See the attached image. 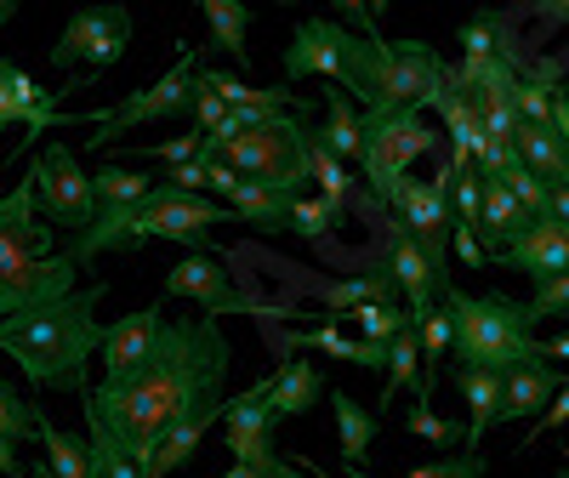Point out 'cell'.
Returning a JSON list of instances; mask_svg holds the SVG:
<instances>
[{
	"label": "cell",
	"instance_id": "9c48e42d",
	"mask_svg": "<svg viewBox=\"0 0 569 478\" xmlns=\"http://www.w3.org/2000/svg\"><path fill=\"white\" fill-rule=\"evenodd\" d=\"M194 69H200V58H194V52H182L154 86H137L126 103L86 114V126H103L98 137H91V149H103V142H114V137L131 131V126H160V120L182 114L188 103H194Z\"/></svg>",
	"mask_w": 569,
	"mask_h": 478
},
{
	"label": "cell",
	"instance_id": "8fae6325",
	"mask_svg": "<svg viewBox=\"0 0 569 478\" xmlns=\"http://www.w3.org/2000/svg\"><path fill=\"white\" fill-rule=\"evenodd\" d=\"M211 222H222L217 200L206 195H177V188L154 182V195L137 206V228H131V246L142 239H177L194 257H211Z\"/></svg>",
	"mask_w": 569,
	"mask_h": 478
},
{
	"label": "cell",
	"instance_id": "7a4b0ae2",
	"mask_svg": "<svg viewBox=\"0 0 569 478\" xmlns=\"http://www.w3.org/2000/svg\"><path fill=\"white\" fill-rule=\"evenodd\" d=\"M103 297H109V285L91 279L86 291H74L63 302H46V308L0 319V353L18 359V370L34 381V388L86 399V388H91L86 365L98 359V342H103V325H98Z\"/></svg>",
	"mask_w": 569,
	"mask_h": 478
},
{
	"label": "cell",
	"instance_id": "83f0119b",
	"mask_svg": "<svg viewBox=\"0 0 569 478\" xmlns=\"http://www.w3.org/2000/svg\"><path fill=\"white\" fill-rule=\"evenodd\" d=\"M308 177L325 188L319 200H325L330 211H342V217H348V200H353V171H348V166H342V160L330 155L319 137H313V126H308Z\"/></svg>",
	"mask_w": 569,
	"mask_h": 478
},
{
	"label": "cell",
	"instance_id": "7402d4cb",
	"mask_svg": "<svg viewBox=\"0 0 569 478\" xmlns=\"http://www.w3.org/2000/svg\"><path fill=\"white\" fill-rule=\"evenodd\" d=\"M512 149H518V166L541 182H569V149L552 126H518L512 131Z\"/></svg>",
	"mask_w": 569,
	"mask_h": 478
},
{
	"label": "cell",
	"instance_id": "5bb4252c",
	"mask_svg": "<svg viewBox=\"0 0 569 478\" xmlns=\"http://www.w3.org/2000/svg\"><path fill=\"white\" fill-rule=\"evenodd\" d=\"M166 297L200 302L206 319H217V313H262L251 297H240V291L228 285V268H217V257H182V262H171V273H166Z\"/></svg>",
	"mask_w": 569,
	"mask_h": 478
},
{
	"label": "cell",
	"instance_id": "c3c4849f",
	"mask_svg": "<svg viewBox=\"0 0 569 478\" xmlns=\"http://www.w3.org/2000/svg\"><path fill=\"white\" fill-rule=\"evenodd\" d=\"M536 359H569V337H552V342H536Z\"/></svg>",
	"mask_w": 569,
	"mask_h": 478
},
{
	"label": "cell",
	"instance_id": "9a60e30c",
	"mask_svg": "<svg viewBox=\"0 0 569 478\" xmlns=\"http://www.w3.org/2000/svg\"><path fill=\"white\" fill-rule=\"evenodd\" d=\"M382 273L393 279V291L405 297V313H410V319L433 313V308H439V297L450 291V279H439V273H433L427 251L416 246V233H405L399 222H393V251H388V268H382Z\"/></svg>",
	"mask_w": 569,
	"mask_h": 478
},
{
	"label": "cell",
	"instance_id": "d4e9b609",
	"mask_svg": "<svg viewBox=\"0 0 569 478\" xmlns=\"http://www.w3.org/2000/svg\"><path fill=\"white\" fill-rule=\"evenodd\" d=\"M359 109H353V98H348V91H337V86H325V120L313 126V137L325 142V149L330 155H337L342 166L348 160H359Z\"/></svg>",
	"mask_w": 569,
	"mask_h": 478
},
{
	"label": "cell",
	"instance_id": "60d3db41",
	"mask_svg": "<svg viewBox=\"0 0 569 478\" xmlns=\"http://www.w3.org/2000/svg\"><path fill=\"white\" fill-rule=\"evenodd\" d=\"M525 308H530V325H536V319H558V313H569V273L536 285V297H530Z\"/></svg>",
	"mask_w": 569,
	"mask_h": 478
},
{
	"label": "cell",
	"instance_id": "9f6ffc18",
	"mask_svg": "<svg viewBox=\"0 0 569 478\" xmlns=\"http://www.w3.org/2000/svg\"><path fill=\"white\" fill-rule=\"evenodd\" d=\"M7 18H12V7H0V23H7Z\"/></svg>",
	"mask_w": 569,
	"mask_h": 478
},
{
	"label": "cell",
	"instance_id": "ba28073f",
	"mask_svg": "<svg viewBox=\"0 0 569 478\" xmlns=\"http://www.w3.org/2000/svg\"><path fill=\"white\" fill-rule=\"evenodd\" d=\"M34 211L46 228H69L74 239L98 222V200H91V171H80V155L52 142L40 160H34Z\"/></svg>",
	"mask_w": 569,
	"mask_h": 478
},
{
	"label": "cell",
	"instance_id": "cb8c5ba5",
	"mask_svg": "<svg viewBox=\"0 0 569 478\" xmlns=\"http://www.w3.org/2000/svg\"><path fill=\"white\" fill-rule=\"evenodd\" d=\"M291 200L297 195H279V188H262V182H240L228 195V211L240 217L246 228H257V233H284V222H291Z\"/></svg>",
	"mask_w": 569,
	"mask_h": 478
},
{
	"label": "cell",
	"instance_id": "74e56055",
	"mask_svg": "<svg viewBox=\"0 0 569 478\" xmlns=\"http://www.w3.org/2000/svg\"><path fill=\"white\" fill-rule=\"evenodd\" d=\"M501 182H507V195L525 206L536 222H552V211H547V182H541V177H530L525 166H512V171H501Z\"/></svg>",
	"mask_w": 569,
	"mask_h": 478
},
{
	"label": "cell",
	"instance_id": "ac0fdd59",
	"mask_svg": "<svg viewBox=\"0 0 569 478\" xmlns=\"http://www.w3.org/2000/svg\"><path fill=\"white\" fill-rule=\"evenodd\" d=\"M563 388V376L552 359H530L501 376V421H536Z\"/></svg>",
	"mask_w": 569,
	"mask_h": 478
},
{
	"label": "cell",
	"instance_id": "1f68e13d",
	"mask_svg": "<svg viewBox=\"0 0 569 478\" xmlns=\"http://www.w3.org/2000/svg\"><path fill=\"white\" fill-rule=\"evenodd\" d=\"M382 370H388L382 405H388V399H399V388H410V394L421 388V342H416V319H410V325L399 330V337L388 342V365H382Z\"/></svg>",
	"mask_w": 569,
	"mask_h": 478
},
{
	"label": "cell",
	"instance_id": "f546056e",
	"mask_svg": "<svg viewBox=\"0 0 569 478\" xmlns=\"http://www.w3.org/2000/svg\"><path fill=\"white\" fill-rule=\"evenodd\" d=\"M86 461H91V478H154V467L126 456L98 421H86Z\"/></svg>",
	"mask_w": 569,
	"mask_h": 478
},
{
	"label": "cell",
	"instance_id": "52a82bcc",
	"mask_svg": "<svg viewBox=\"0 0 569 478\" xmlns=\"http://www.w3.org/2000/svg\"><path fill=\"white\" fill-rule=\"evenodd\" d=\"M439 142V131H427L421 109H388V114H365L359 120V166L370 177L376 195H388L399 177Z\"/></svg>",
	"mask_w": 569,
	"mask_h": 478
},
{
	"label": "cell",
	"instance_id": "681fc988",
	"mask_svg": "<svg viewBox=\"0 0 569 478\" xmlns=\"http://www.w3.org/2000/svg\"><path fill=\"white\" fill-rule=\"evenodd\" d=\"M18 472H23V467H18V450L0 439V478H18Z\"/></svg>",
	"mask_w": 569,
	"mask_h": 478
},
{
	"label": "cell",
	"instance_id": "7bdbcfd3",
	"mask_svg": "<svg viewBox=\"0 0 569 478\" xmlns=\"http://www.w3.org/2000/svg\"><path fill=\"white\" fill-rule=\"evenodd\" d=\"M160 182H166V188H177V195H200V188L211 182V160L200 155V160H188V166H171Z\"/></svg>",
	"mask_w": 569,
	"mask_h": 478
},
{
	"label": "cell",
	"instance_id": "4dcf8cb0",
	"mask_svg": "<svg viewBox=\"0 0 569 478\" xmlns=\"http://www.w3.org/2000/svg\"><path fill=\"white\" fill-rule=\"evenodd\" d=\"M206 23H211V46H222L233 63H251V46H246L251 7H240V0H206Z\"/></svg>",
	"mask_w": 569,
	"mask_h": 478
},
{
	"label": "cell",
	"instance_id": "d6a6232c",
	"mask_svg": "<svg viewBox=\"0 0 569 478\" xmlns=\"http://www.w3.org/2000/svg\"><path fill=\"white\" fill-rule=\"evenodd\" d=\"M149 195H154V177H142V171H126V166L91 171V200L98 206H142Z\"/></svg>",
	"mask_w": 569,
	"mask_h": 478
},
{
	"label": "cell",
	"instance_id": "603a6c76",
	"mask_svg": "<svg viewBox=\"0 0 569 478\" xmlns=\"http://www.w3.org/2000/svg\"><path fill=\"white\" fill-rule=\"evenodd\" d=\"M291 348L297 353H330V359H342L353 370H382L388 365V348H370L359 337H342L337 325H313V330H291Z\"/></svg>",
	"mask_w": 569,
	"mask_h": 478
},
{
	"label": "cell",
	"instance_id": "5b68a950",
	"mask_svg": "<svg viewBox=\"0 0 569 478\" xmlns=\"http://www.w3.org/2000/svg\"><path fill=\"white\" fill-rule=\"evenodd\" d=\"M439 80H445V63L427 40L359 34L342 91H353V98L365 103L359 114H388V109H421L427 114V98L439 91Z\"/></svg>",
	"mask_w": 569,
	"mask_h": 478
},
{
	"label": "cell",
	"instance_id": "7c38bea8",
	"mask_svg": "<svg viewBox=\"0 0 569 478\" xmlns=\"http://www.w3.org/2000/svg\"><path fill=\"white\" fill-rule=\"evenodd\" d=\"M126 46H131V12L126 7H86L63 23L58 46H52V69H74L86 63L91 74H103L126 58Z\"/></svg>",
	"mask_w": 569,
	"mask_h": 478
},
{
	"label": "cell",
	"instance_id": "30bf717a",
	"mask_svg": "<svg viewBox=\"0 0 569 478\" xmlns=\"http://www.w3.org/2000/svg\"><path fill=\"white\" fill-rule=\"evenodd\" d=\"M222 445L240 467H257L268 478H302L297 461H284L273 445V410H268V376L240 399H222Z\"/></svg>",
	"mask_w": 569,
	"mask_h": 478
},
{
	"label": "cell",
	"instance_id": "484cf974",
	"mask_svg": "<svg viewBox=\"0 0 569 478\" xmlns=\"http://www.w3.org/2000/svg\"><path fill=\"white\" fill-rule=\"evenodd\" d=\"M217 421H222V405H217V410H200V416H188V421H177L171 434L160 439V450H154V478H166V472H177V467H188V461H194L200 439L211 434Z\"/></svg>",
	"mask_w": 569,
	"mask_h": 478
},
{
	"label": "cell",
	"instance_id": "ee69618b",
	"mask_svg": "<svg viewBox=\"0 0 569 478\" xmlns=\"http://www.w3.org/2000/svg\"><path fill=\"white\" fill-rule=\"evenodd\" d=\"M450 246H456V257L467 262V268H490V251H485V239L479 233H472V228H450Z\"/></svg>",
	"mask_w": 569,
	"mask_h": 478
},
{
	"label": "cell",
	"instance_id": "4316f807",
	"mask_svg": "<svg viewBox=\"0 0 569 478\" xmlns=\"http://www.w3.org/2000/svg\"><path fill=\"white\" fill-rule=\"evenodd\" d=\"M337 410V439H342V467H365L370 445H376V416L365 405H353V394H330Z\"/></svg>",
	"mask_w": 569,
	"mask_h": 478
},
{
	"label": "cell",
	"instance_id": "ab89813d",
	"mask_svg": "<svg viewBox=\"0 0 569 478\" xmlns=\"http://www.w3.org/2000/svg\"><path fill=\"white\" fill-rule=\"evenodd\" d=\"M410 478H485V456H479V450H456V456H445V461L416 467Z\"/></svg>",
	"mask_w": 569,
	"mask_h": 478
},
{
	"label": "cell",
	"instance_id": "e575fe53",
	"mask_svg": "<svg viewBox=\"0 0 569 478\" xmlns=\"http://www.w3.org/2000/svg\"><path fill=\"white\" fill-rule=\"evenodd\" d=\"M0 439H7V445L34 439V405L12 388V381H0Z\"/></svg>",
	"mask_w": 569,
	"mask_h": 478
},
{
	"label": "cell",
	"instance_id": "f35d334b",
	"mask_svg": "<svg viewBox=\"0 0 569 478\" xmlns=\"http://www.w3.org/2000/svg\"><path fill=\"white\" fill-rule=\"evenodd\" d=\"M501 34V23L490 18V12H479V18H467V29H461V46H467V63H485V58H496L507 40H496Z\"/></svg>",
	"mask_w": 569,
	"mask_h": 478
},
{
	"label": "cell",
	"instance_id": "7dc6e473",
	"mask_svg": "<svg viewBox=\"0 0 569 478\" xmlns=\"http://www.w3.org/2000/svg\"><path fill=\"white\" fill-rule=\"evenodd\" d=\"M18 126V109H12V91H7V58H0V131Z\"/></svg>",
	"mask_w": 569,
	"mask_h": 478
},
{
	"label": "cell",
	"instance_id": "f5cc1de1",
	"mask_svg": "<svg viewBox=\"0 0 569 478\" xmlns=\"http://www.w3.org/2000/svg\"><path fill=\"white\" fill-rule=\"evenodd\" d=\"M547 18H563L569 23V0H563V7H547Z\"/></svg>",
	"mask_w": 569,
	"mask_h": 478
},
{
	"label": "cell",
	"instance_id": "6da1fadb",
	"mask_svg": "<svg viewBox=\"0 0 569 478\" xmlns=\"http://www.w3.org/2000/svg\"><path fill=\"white\" fill-rule=\"evenodd\" d=\"M228 370H233V348L217 330V319L206 313L171 319L160 330V342L149 348V359L126 376H103L98 388H86L80 405H86V421H98L126 456L154 467V450L177 421L222 405Z\"/></svg>",
	"mask_w": 569,
	"mask_h": 478
},
{
	"label": "cell",
	"instance_id": "e0dca14e",
	"mask_svg": "<svg viewBox=\"0 0 569 478\" xmlns=\"http://www.w3.org/2000/svg\"><path fill=\"white\" fill-rule=\"evenodd\" d=\"M160 330H166V313H160V302H149V308L126 313L120 325H103V342H98V359H103V370H109V376H126V370H137L142 359H149V348L160 342Z\"/></svg>",
	"mask_w": 569,
	"mask_h": 478
},
{
	"label": "cell",
	"instance_id": "b9f144b4",
	"mask_svg": "<svg viewBox=\"0 0 569 478\" xmlns=\"http://www.w3.org/2000/svg\"><path fill=\"white\" fill-rule=\"evenodd\" d=\"M149 160H166V166H188V160H200L206 155V137L200 131H182V137H171V142H154V149H142Z\"/></svg>",
	"mask_w": 569,
	"mask_h": 478
},
{
	"label": "cell",
	"instance_id": "4fadbf2b",
	"mask_svg": "<svg viewBox=\"0 0 569 478\" xmlns=\"http://www.w3.org/2000/svg\"><path fill=\"white\" fill-rule=\"evenodd\" d=\"M353 46L359 34L342 23V18H302L291 46H284V80H330V86H348V69H353Z\"/></svg>",
	"mask_w": 569,
	"mask_h": 478
},
{
	"label": "cell",
	"instance_id": "8992f818",
	"mask_svg": "<svg viewBox=\"0 0 569 478\" xmlns=\"http://www.w3.org/2000/svg\"><path fill=\"white\" fill-rule=\"evenodd\" d=\"M308 114H268L257 131L233 137L228 149H217V160L228 171H240L246 182L279 188V195H297L308 182Z\"/></svg>",
	"mask_w": 569,
	"mask_h": 478
},
{
	"label": "cell",
	"instance_id": "bcb514c9",
	"mask_svg": "<svg viewBox=\"0 0 569 478\" xmlns=\"http://www.w3.org/2000/svg\"><path fill=\"white\" fill-rule=\"evenodd\" d=\"M240 182H246V177H240V171H228V166H222V160H211V182H206V188H217V195H222V200H228V195H233V188H240Z\"/></svg>",
	"mask_w": 569,
	"mask_h": 478
},
{
	"label": "cell",
	"instance_id": "2e32d148",
	"mask_svg": "<svg viewBox=\"0 0 569 478\" xmlns=\"http://www.w3.org/2000/svg\"><path fill=\"white\" fill-rule=\"evenodd\" d=\"M496 262L512 268V273H530L536 285H547V279L569 273V228H563V222H536L525 239L501 246Z\"/></svg>",
	"mask_w": 569,
	"mask_h": 478
},
{
	"label": "cell",
	"instance_id": "8d00e7d4",
	"mask_svg": "<svg viewBox=\"0 0 569 478\" xmlns=\"http://www.w3.org/2000/svg\"><path fill=\"white\" fill-rule=\"evenodd\" d=\"M337 222H348L342 211H330L325 200H308V195H297L291 200V222H284V228H291V233H302V239H325L330 228H337Z\"/></svg>",
	"mask_w": 569,
	"mask_h": 478
},
{
	"label": "cell",
	"instance_id": "44dd1931",
	"mask_svg": "<svg viewBox=\"0 0 569 478\" xmlns=\"http://www.w3.org/2000/svg\"><path fill=\"white\" fill-rule=\"evenodd\" d=\"M450 376L467 399V450H479L485 434L501 421V376L496 370H467V365H456Z\"/></svg>",
	"mask_w": 569,
	"mask_h": 478
},
{
	"label": "cell",
	"instance_id": "816d5d0a",
	"mask_svg": "<svg viewBox=\"0 0 569 478\" xmlns=\"http://www.w3.org/2000/svg\"><path fill=\"white\" fill-rule=\"evenodd\" d=\"M29 478H58V472H52V467H46V461H34V467H29Z\"/></svg>",
	"mask_w": 569,
	"mask_h": 478
},
{
	"label": "cell",
	"instance_id": "ffe728a7",
	"mask_svg": "<svg viewBox=\"0 0 569 478\" xmlns=\"http://www.w3.org/2000/svg\"><path fill=\"white\" fill-rule=\"evenodd\" d=\"M319 394H325V376H319L313 359H284V365L268 376V410H273V421L308 416Z\"/></svg>",
	"mask_w": 569,
	"mask_h": 478
},
{
	"label": "cell",
	"instance_id": "836d02e7",
	"mask_svg": "<svg viewBox=\"0 0 569 478\" xmlns=\"http://www.w3.org/2000/svg\"><path fill=\"white\" fill-rule=\"evenodd\" d=\"M353 325H359V342H370V348H388L399 330L410 325V313L399 308V302H370V308H359V313H348Z\"/></svg>",
	"mask_w": 569,
	"mask_h": 478
},
{
	"label": "cell",
	"instance_id": "f6af8a7d",
	"mask_svg": "<svg viewBox=\"0 0 569 478\" xmlns=\"http://www.w3.org/2000/svg\"><path fill=\"white\" fill-rule=\"evenodd\" d=\"M563 421H569V381H563V388H558V399H552V405H547V410L536 416V427H530V439L518 445V450H530V445H536V434H552V427H563Z\"/></svg>",
	"mask_w": 569,
	"mask_h": 478
},
{
	"label": "cell",
	"instance_id": "11a10c76",
	"mask_svg": "<svg viewBox=\"0 0 569 478\" xmlns=\"http://www.w3.org/2000/svg\"><path fill=\"white\" fill-rule=\"evenodd\" d=\"M558 478H569V456H563V461H558Z\"/></svg>",
	"mask_w": 569,
	"mask_h": 478
},
{
	"label": "cell",
	"instance_id": "d6986e66",
	"mask_svg": "<svg viewBox=\"0 0 569 478\" xmlns=\"http://www.w3.org/2000/svg\"><path fill=\"white\" fill-rule=\"evenodd\" d=\"M530 228H536V217L507 195V182L501 177H485V188H479V228H472V233L490 239V257L501 246H512V239H525Z\"/></svg>",
	"mask_w": 569,
	"mask_h": 478
},
{
	"label": "cell",
	"instance_id": "f1b7e54d",
	"mask_svg": "<svg viewBox=\"0 0 569 478\" xmlns=\"http://www.w3.org/2000/svg\"><path fill=\"white\" fill-rule=\"evenodd\" d=\"M34 434H40V445H46V467H52L58 478H91L86 439H80V434H63V427H52L40 405H34Z\"/></svg>",
	"mask_w": 569,
	"mask_h": 478
},
{
	"label": "cell",
	"instance_id": "f907efd6",
	"mask_svg": "<svg viewBox=\"0 0 569 478\" xmlns=\"http://www.w3.org/2000/svg\"><path fill=\"white\" fill-rule=\"evenodd\" d=\"M222 478H268V472H257V467H240V461H233V467H228Z\"/></svg>",
	"mask_w": 569,
	"mask_h": 478
},
{
	"label": "cell",
	"instance_id": "277c9868",
	"mask_svg": "<svg viewBox=\"0 0 569 478\" xmlns=\"http://www.w3.org/2000/svg\"><path fill=\"white\" fill-rule=\"evenodd\" d=\"M439 308L450 313V348L467 370H518V365H530L536 359V325H530V308L525 302H512L507 291H485V297H472V291H450L439 297Z\"/></svg>",
	"mask_w": 569,
	"mask_h": 478
},
{
	"label": "cell",
	"instance_id": "db71d44e",
	"mask_svg": "<svg viewBox=\"0 0 569 478\" xmlns=\"http://www.w3.org/2000/svg\"><path fill=\"white\" fill-rule=\"evenodd\" d=\"M348 478H376V472H365V467H348Z\"/></svg>",
	"mask_w": 569,
	"mask_h": 478
},
{
	"label": "cell",
	"instance_id": "d590c367",
	"mask_svg": "<svg viewBox=\"0 0 569 478\" xmlns=\"http://www.w3.org/2000/svg\"><path fill=\"white\" fill-rule=\"evenodd\" d=\"M405 427H410L416 439H427V445H439V450H456V445H467V427H456V421L433 416V405H410Z\"/></svg>",
	"mask_w": 569,
	"mask_h": 478
},
{
	"label": "cell",
	"instance_id": "3957f363",
	"mask_svg": "<svg viewBox=\"0 0 569 478\" xmlns=\"http://www.w3.org/2000/svg\"><path fill=\"white\" fill-rule=\"evenodd\" d=\"M80 291V268L58 251V233L34 211V177L0 188V319L63 302Z\"/></svg>",
	"mask_w": 569,
	"mask_h": 478
}]
</instances>
